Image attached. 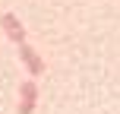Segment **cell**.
<instances>
[{"label": "cell", "mask_w": 120, "mask_h": 114, "mask_svg": "<svg viewBox=\"0 0 120 114\" xmlns=\"http://www.w3.org/2000/svg\"><path fill=\"white\" fill-rule=\"evenodd\" d=\"M0 29H3V35L10 38V41H16V44H22V41H25L22 19H19L16 13H0Z\"/></svg>", "instance_id": "obj_3"}, {"label": "cell", "mask_w": 120, "mask_h": 114, "mask_svg": "<svg viewBox=\"0 0 120 114\" xmlns=\"http://www.w3.org/2000/svg\"><path fill=\"white\" fill-rule=\"evenodd\" d=\"M19 60H22V63H25V70L32 73V79H35V76H41V73L48 70V63L41 60V54H38V51L32 48L29 41H22V44H19Z\"/></svg>", "instance_id": "obj_1"}, {"label": "cell", "mask_w": 120, "mask_h": 114, "mask_svg": "<svg viewBox=\"0 0 120 114\" xmlns=\"http://www.w3.org/2000/svg\"><path fill=\"white\" fill-rule=\"evenodd\" d=\"M38 108V83L35 79H22V86H19V114H32Z\"/></svg>", "instance_id": "obj_2"}]
</instances>
